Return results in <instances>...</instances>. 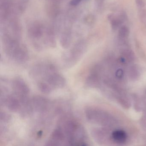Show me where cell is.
I'll list each match as a JSON object with an SVG mask.
<instances>
[{
	"label": "cell",
	"mask_w": 146,
	"mask_h": 146,
	"mask_svg": "<svg viewBox=\"0 0 146 146\" xmlns=\"http://www.w3.org/2000/svg\"><path fill=\"white\" fill-rule=\"evenodd\" d=\"M31 78L36 82H44L48 84L53 90L64 87L66 80L58 72L55 66L50 64H41L35 66L32 69Z\"/></svg>",
	"instance_id": "cell-1"
},
{
	"label": "cell",
	"mask_w": 146,
	"mask_h": 146,
	"mask_svg": "<svg viewBox=\"0 0 146 146\" xmlns=\"http://www.w3.org/2000/svg\"><path fill=\"white\" fill-rule=\"evenodd\" d=\"M87 120L94 124L109 128L114 127L118 123L117 119L108 112L94 107H88L85 110Z\"/></svg>",
	"instance_id": "cell-2"
},
{
	"label": "cell",
	"mask_w": 146,
	"mask_h": 146,
	"mask_svg": "<svg viewBox=\"0 0 146 146\" xmlns=\"http://www.w3.org/2000/svg\"><path fill=\"white\" fill-rule=\"evenodd\" d=\"M13 94L15 95L20 101L21 106L28 105L31 102L30 98L29 88L27 84L21 78H14L11 83Z\"/></svg>",
	"instance_id": "cell-3"
},
{
	"label": "cell",
	"mask_w": 146,
	"mask_h": 146,
	"mask_svg": "<svg viewBox=\"0 0 146 146\" xmlns=\"http://www.w3.org/2000/svg\"><path fill=\"white\" fill-rule=\"evenodd\" d=\"M31 104L34 111L40 113L47 112L49 106L48 100L42 96H36L31 99Z\"/></svg>",
	"instance_id": "cell-4"
},
{
	"label": "cell",
	"mask_w": 146,
	"mask_h": 146,
	"mask_svg": "<svg viewBox=\"0 0 146 146\" xmlns=\"http://www.w3.org/2000/svg\"><path fill=\"white\" fill-rule=\"evenodd\" d=\"M108 128L103 127L94 128L91 131V135L94 140L100 144H104L111 139V133L109 132Z\"/></svg>",
	"instance_id": "cell-5"
},
{
	"label": "cell",
	"mask_w": 146,
	"mask_h": 146,
	"mask_svg": "<svg viewBox=\"0 0 146 146\" xmlns=\"http://www.w3.org/2000/svg\"><path fill=\"white\" fill-rule=\"evenodd\" d=\"M127 139V133L122 129H116L111 132V140L114 143L121 145L125 143Z\"/></svg>",
	"instance_id": "cell-6"
},
{
	"label": "cell",
	"mask_w": 146,
	"mask_h": 146,
	"mask_svg": "<svg viewBox=\"0 0 146 146\" xmlns=\"http://www.w3.org/2000/svg\"><path fill=\"white\" fill-rule=\"evenodd\" d=\"M127 77L132 81L137 80L141 75V70L139 66L133 64L129 65L126 68Z\"/></svg>",
	"instance_id": "cell-7"
},
{
	"label": "cell",
	"mask_w": 146,
	"mask_h": 146,
	"mask_svg": "<svg viewBox=\"0 0 146 146\" xmlns=\"http://www.w3.org/2000/svg\"><path fill=\"white\" fill-rule=\"evenodd\" d=\"M109 20L112 29L113 30L117 29L122 23V20L118 18H116L113 15L109 17Z\"/></svg>",
	"instance_id": "cell-8"
},
{
	"label": "cell",
	"mask_w": 146,
	"mask_h": 146,
	"mask_svg": "<svg viewBox=\"0 0 146 146\" xmlns=\"http://www.w3.org/2000/svg\"><path fill=\"white\" fill-rule=\"evenodd\" d=\"M129 35V30L126 26H121L118 31V36L119 38L123 40L127 39Z\"/></svg>",
	"instance_id": "cell-9"
},
{
	"label": "cell",
	"mask_w": 146,
	"mask_h": 146,
	"mask_svg": "<svg viewBox=\"0 0 146 146\" xmlns=\"http://www.w3.org/2000/svg\"><path fill=\"white\" fill-rule=\"evenodd\" d=\"M11 119V116L10 114L5 111L1 112V114H0L1 125H5L10 122Z\"/></svg>",
	"instance_id": "cell-10"
},
{
	"label": "cell",
	"mask_w": 146,
	"mask_h": 146,
	"mask_svg": "<svg viewBox=\"0 0 146 146\" xmlns=\"http://www.w3.org/2000/svg\"><path fill=\"white\" fill-rule=\"evenodd\" d=\"M136 5L139 9H143L145 7L144 0H135Z\"/></svg>",
	"instance_id": "cell-11"
},
{
	"label": "cell",
	"mask_w": 146,
	"mask_h": 146,
	"mask_svg": "<svg viewBox=\"0 0 146 146\" xmlns=\"http://www.w3.org/2000/svg\"><path fill=\"white\" fill-rule=\"evenodd\" d=\"M82 0H72L70 2V5L72 6L77 5Z\"/></svg>",
	"instance_id": "cell-12"
},
{
	"label": "cell",
	"mask_w": 146,
	"mask_h": 146,
	"mask_svg": "<svg viewBox=\"0 0 146 146\" xmlns=\"http://www.w3.org/2000/svg\"></svg>",
	"instance_id": "cell-13"
}]
</instances>
